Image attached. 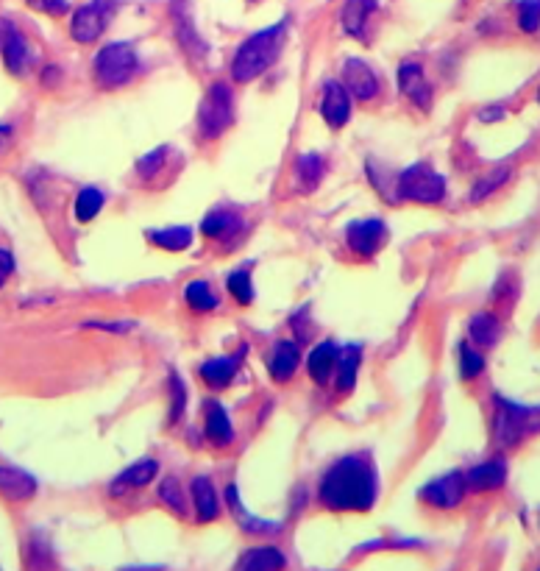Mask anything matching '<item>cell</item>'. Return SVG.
<instances>
[{
  "label": "cell",
  "mask_w": 540,
  "mask_h": 571,
  "mask_svg": "<svg viewBox=\"0 0 540 571\" xmlns=\"http://www.w3.org/2000/svg\"><path fill=\"white\" fill-rule=\"evenodd\" d=\"M379 494V480L371 455H346L326 468L318 485V499L335 513H365Z\"/></svg>",
  "instance_id": "1"
},
{
  "label": "cell",
  "mask_w": 540,
  "mask_h": 571,
  "mask_svg": "<svg viewBox=\"0 0 540 571\" xmlns=\"http://www.w3.org/2000/svg\"><path fill=\"white\" fill-rule=\"evenodd\" d=\"M284 42H287V20H279L276 26H268L251 34L245 39L243 45L237 48L232 62V78L237 84H248L259 78L265 70H268L279 53H282Z\"/></svg>",
  "instance_id": "2"
},
{
  "label": "cell",
  "mask_w": 540,
  "mask_h": 571,
  "mask_svg": "<svg viewBox=\"0 0 540 571\" xmlns=\"http://www.w3.org/2000/svg\"><path fill=\"white\" fill-rule=\"evenodd\" d=\"M529 435H540V404L527 407L502 393L493 396V438L499 446H518Z\"/></svg>",
  "instance_id": "3"
},
{
  "label": "cell",
  "mask_w": 540,
  "mask_h": 571,
  "mask_svg": "<svg viewBox=\"0 0 540 571\" xmlns=\"http://www.w3.org/2000/svg\"><path fill=\"white\" fill-rule=\"evenodd\" d=\"M137 67H140V59L131 42H109L92 59V78L101 90H117L129 84Z\"/></svg>",
  "instance_id": "4"
},
{
  "label": "cell",
  "mask_w": 540,
  "mask_h": 571,
  "mask_svg": "<svg viewBox=\"0 0 540 571\" xmlns=\"http://www.w3.org/2000/svg\"><path fill=\"white\" fill-rule=\"evenodd\" d=\"M234 123V92L226 81H215L198 106V134L204 140H218Z\"/></svg>",
  "instance_id": "5"
},
{
  "label": "cell",
  "mask_w": 540,
  "mask_h": 571,
  "mask_svg": "<svg viewBox=\"0 0 540 571\" xmlns=\"http://www.w3.org/2000/svg\"><path fill=\"white\" fill-rule=\"evenodd\" d=\"M396 193L404 201H415V204H440L443 195H446V179L432 165L415 162V165L399 173Z\"/></svg>",
  "instance_id": "6"
},
{
  "label": "cell",
  "mask_w": 540,
  "mask_h": 571,
  "mask_svg": "<svg viewBox=\"0 0 540 571\" xmlns=\"http://www.w3.org/2000/svg\"><path fill=\"white\" fill-rule=\"evenodd\" d=\"M117 9V0H90L84 3L81 9L73 12V20H70V34L81 45H90L95 39H101V34L109 26L112 14Z\"/></svg>",
  "instance_id": "7"
},
{
  "label": "cell",
  "mask_w": 540,
  "mask_h": 571,
  "mask_svg": "<svg viewBox=\"0 0 540 571\" xmlns=\"http://www.w3.org/2000/svg\"><path fill=\"white\" fill-rule=\"evenodd\" d=\"M468 494V485H465L463 471H449L438 480L426 482L424 488L418 491V499L426 502V505L438 507V510H454L460 505Z\"/></svg>",
  "instance_id": "8"
},
{
  "label": "cell",
  "mask_w": 540,
  "mask_h": 571,
  "mask_svg": "<svg viewBox=\"0 0 540 571\" xmlns=\"http://www.w3.org/2000/svg\"><path fill=\"white\" fill-rule=\"evenodd\" d=\"M0 56L12 76H23L31 67V45L9 17H0Z\"/></svg>",
  "instance_id": "9"
},
{
  "label": "cell",
  "mask_w": 540,
  "mask_h": 571,
  "mask_svg": "<svg viewBox=\"0 0 540 571\" xmlns=\"http://www.w3.org/2000/svg\"><path fill=\"white\" fill-rule=\"evenodd\" d=\"M387 226L379 218H362V221L348 223L346 243L357 257H376V251L385 246Z\"/></svg>",
  "instance_id": "10"
},
{
  "label": "cell",
  "mask_w": 540,
  "mask_h": 571,
  "mask_svg": "<svg viewBox=\"0 0 540 571\" xmlns=\"http://www.w3.org/2000/svg\"><path fill=\"white\" fill-rule=\"evenodd\" d=\"M321 117L329 129H343L351 117V92L340 81H326L321 98Z\"/></svg>",
  "instance_id": "11"
},
{
  "label": "cell",
  "mask_w": 540,
  "mask_h": 571,
  "mask_svg": "<svg viewBox=\"0 0 540 571\" xmlns=\"http://www.w3.org/2000/svg\"><path fill=\"white\" fill-rule=\"evenodd\" d=\"M504 482H507V460H504L502 455L490 457L485 463H479V466L465 471V485H468V491H474V494L499 491Z\"/></svg>",
  "instance_id": "12"
},
{
  "label": "cell",
  "mask_w": 540,
  "mask_h": 571,
  "mask_svg": "<svg viewBox=\"0 0 540 571\" xmlns=\"http://www.w3.org/2000/svg\"><path fill=\"white\" fill-rule=\"evenodd\" d=\"M343 84L351 92V98H357L362 104H368L379 95V78L373 73V67L362 59H348L346 70H343Z\"/></svg>",
  "instance_id": "13"
},
{
  "label": "cell",
  "mask_w": 540,
  "mask_h": 571,
  "mask_svg": "<svg viewBox=\"0 0 540 571\" xmlns=\"http://www.w3.org/2000/svg\"><path fill=\"white\" fill-rule=\"evenodd\" d=\"M173 28H176V37H179V45L184 48V53H190L193 59H204L206 56V42L201 39V34L195 31L193 14L187 9V0H173Z\"/></svg>",
  "instance_id": "14"
},
{
  "label": "cell",
  "mask_w": 540,
  "mask_h": 571,
  "mask_svg": "<svg viewBox=\"0 0 540 571\" xmlns=\"http://www.w3.org/2000/svg\"><path fill=\"white\" fill-rule=\"evenodd\" d=\"M39 491L37 477L28 474L26 468L0 466V496L6 502H28Z\"/></svg>",
  "instance_id": "15"
},
{
  "label": "cell",
  "mask_w": 540,
  "mask_h": 571,
  "mask_svg": "<svg viewBox=\"0 0 540 571\" xmlns=\"http://www.w3.org/2000/svg\"><path fill=\"white\" fill-rule=\"evenodd\" d=\"M156 474H159V463L151 460V457H145V460H137V463H131L126 471H120L112 485H109V496H126L129 491H140L145 485H151L156 480Z\"/></svg>",
  "instance_id": "16"
},
{
  "label": "cell",
  "mask_w": 540,
  "mask_h": 571,
  "mask_svg": "<svg viewBox=\"0 0 540 571\" xmlns=\"http://www.w3.org/2000/svg\"><path fill=\"white\" fill-rule=\"evenodd\" d=\"M298 363H301V343L298 340H279L270 349L268 360H265L273 382H287V379L296 374Z\"/></svg>",
  "instance_id": "17"
},
{
  "label": "cell",
  "mask_w": 540,
  "mask_h": 571,
  "mask_svg": "<svg viewBox=\"0 0 540 571\" xmlns=\"http://www.w3.org/2000/svg\"><path fill=\"white\" fill-rule=\"evenodd\" d=\"M399 90L401 95H407L412 104L418 109H429L432 106V87L424 76V67L415 62H401L399 67Z\"/></svg>",
  "instance_id": "18"
},
{
  "label": "cell",
  "mask_w": 540,
  "mask_h": 571,
  "mask_svg": "<svg viewBox=\"0 0 540 571\" xmlns=\"http://www.w3.org/2000/svg\"><path fill=\"white\" fill-rule=\"evenodd\" d=\"M204 429L206 438L212 441V446H232L234 441V429L232 421H229V413L226 407L215 399H206L204 402Z\"/></svg>",
  "instance_id": "19"
},
{
  "label": "cell",
  "mask_w": 540,
  "mask_h": 571,
  "mask_svg": "<svg viewBox=\"0 0 540 571\" xmlns=\"http://www.w3.org/2000/svg\"><path fill=\"white\" fill-rule=\"evenodd\" d=\"M337 360H340V346H337V343H332V340H323V343H318L315 349L309 351V357H307V371H309V377H312V382L326 385L329 379L335 377Z\"/></svg>",
  "instance_id": "20"
},
{
  "label": "cell",
  "mask_w": 540,
  "mask_h": 571,
  "mask_svg": "<svg viewBox=\"0 0 540 571\" xmlns=\"http://www.w3.org/2000/svg\"><path fill=\"white\" fill-rule=\"evenodd\" d=\"M240 363H243V351H237L232 357H212V360L198 365V374L209 388H226L234 374L240 371Z\"/></svg>",
  "instance_id": "21"
},
{
  "label": "cell",
  "mask_w": 540,
  "mask_h": 571,
  "mask_svg": "<svg viewBox=\"0 0 540 571\" xmlns=\"http://www.w3.org/2000/svg\"><path fill=\"white\" fill-rule=\"evenodd\" d=\"M226 505H229V510L234 513V519L240 521V527H243L245 533L273 535V533H279V527H282V524H276V521L257 519L254 513H248V510H245V505H243V499H240V491H237V485H229V488H226Z\"/></svg>",
  "instance_id": "22"
},
{
  "label": "cell",
  "mask_w": 540,
  "mask_h": 571,
  "mask_svg": "<svg viewBox=\"0 0 540 571\" xmlns=\"http://www.w3.org/2000/svg\"><path fill=\"white\" fill-rule=\"evenodd\" d=\"M287 566L282 549L276 546H254V549H245L234 571H282Z\"/></svg>",
  "instance_id": "23"
},
{
  "label": "cell",
  "mask_w": 540,
  "mask_h": 571,
  "mask_svg": "<svg viewBox=\"0 0 540 571\" xmlns=\"http://www.w3.org/2000/svg\"><path fill=\"white\" fill-rule=\"evenodd\" d=\"M468 335H471V343L476 349H493L504 335L502 321L493 312H476L468 321Z\"/></svg>",
  "instance_id": "24"
},
{
  "label": "cell",
  "mask_w": 540,
  "mask_h": 571,
  "mask_svg": "<svg viewBox=\"0 0 540 571\" xmlns=\"http://www.w3.org/2000/svg\"><path fill=\"white\" fill-rule=\"evenodd\" d=\"M190 494H193L195 516H198L201 524L218 519L220 502H218V494H215V485H212L209 477H195L193 485H190Z\"/></svg>",
  "instance_id": "25"
},
{
  "label": "cell",
  "mask_w": 540,
  "mask_h": 571,
  "mask_svg": "<svg viewBox=\"0 0 540 571\" xmlns=\"http://www.w3.org/2000/svg\"><path fill=\"white\" fill-rule=\"evenodd\" d=\"M379 9V0H346L343 12H340V23L346 28V34L351 37H362L365 26L371 20V14Z\"/></svg>",
  "instance_id": "26"
},
{
  "label": "cell",
  "mask_w": 540,
  "mask_h": 571,
  "mask_svg": "<svg viewBox=\"0 0 540 571\" xmlns=\"http://www.w3.org/2000/svg\"><path fill=\"white\" fill-rule=\"evenodd\" d=\"M240 226H243V218H240L234 209L220 207L212 209L204 221H201V232H204V237H209V240H223V237H232L234 232H240Z\"/></svg>",
  "instance_id": "27"
},
{
  "label": "cell",
  "mask_w": 540,
  "mask_h": 571,
  "mask_svg": "<svg viewBox=\"0 0 540 571\" xmlns=\"http://www.w3.org/2000/svg\"><path fill=\"white\" fill-rule=\"evenodd\" d=\"M323 173H326V159L321 154H301L296 159V179L304 193L318 190V184L323 182Z\"/></svg>",
  "instance_id": "28"
},
{
  "label": "cell",
  "mask_w": 540,
  "mask_h": 571,
  "mask_svg": "<svg viewBox=\"0 0 540 571\" xmlns=\"http://www.w3.org/2000/svg\"><path fill=\"white\" fill-rule=\"evenodd\" d=\"M362 351L357 346H346L340 349V360H337V393H351L357 385V371H360Z\"/></svg>",
  "instance_id": "29"
},
{
  "label": "cell",
  "mask_w": 540,
  "mask_h": 571,
  "mask_svg": "<svg viewBox=\"0 0 540 571\" xmlns=\"http://www.w3.org/2000/svg\"><path fill=\"white\" fill-rule=\"evenodd\" d=\"M510 176H513V170L507 168V165L488 170V173H485V176H482V179H479V182L471 187V193H468V201H471V204H482L485 198H490V195L499 193L504 184L510 182Z\"/></svg>",
  "instance_id": "30"
},
{
  "label": "cell",
  "mask_w": 540,
  "mask_h": 571,
  "mask_svg": "<svg viewBox=\"0 0 540 571\" xmlns=\"http://www.w3.org/2000/svg\"><path fill=\"white\" fill-rule=\"evenodd\" d=\"M26 571H53L51 541L42 533H34L26 541Z\"/></svg>",
  "instance_id": "31"
},
{
  "label": "cell",
  "mask_w": 540,
  "mask_h": 571,
  "mask_svg": "<svg viewBox=\"0 0 540 571\" xmlns=\"http://www.w3.org/2000/svg\"><path fill=\"white\" fill-rule=\"evenodd\" d=\"M148 240L156 248H165V251H184V248L193 246V229L187 226H170V229H151Z\"/></svg>",
  "instance_id": "32"
},
{
  "label": "cell",
  "mask_w": 540,
  "mask_h": 571,
  "mask_svg": "<svg viewBox=\"0 0 540 571\" xmlns=\"http://www.w3.org/2000/svg\"><path fill=\"white\" fill-rule=\"evenodd\" d=\"M103 204H106V198H103V193L98 187H84V190L76 195V204H73V209H76V221L78 223L95 221V218L101 215Z\"/></svg>",
  "instance_id": "33"
},
{
  "label": "cell",
  "mask_w": 540,
  "mask_h": 571,
  "mask_svg": "<svg viewBox=\"0 0 540 571\" xmlns=\"http://www.w3.org/2000/svg\"><path fill=\"white\" fill-rule=\"evenodd\" d=\"M184 299H187V304H190L195 312H212L218 307V296H215V290H212L209 282H204V279L190 282L187 290H184Z\"/></svg>",
  "instance_id": "34"
},
{
  "label": "cell",
  "mask_w": 540,
  "mask_h": 571,
  "mask_svg": "<svg viewBox=\"0 0 540 571\" xmlns=\"http://www.w3.org/2000/svg\"><path fill=\"white\" fill-rule=\"evenodd\" d=\"M226 287H229V293L234 296L237 304H251L254 301V282H251V268L245 265V268H237L226 276Z\"/></svg>",
  "instance_id": "35"
},
{
  "label": "cell",
  "mask_w": 540,
  "mask_h": 571,
  "mask_svg": "<svg viewBox=\"0 0 540 571\" xmlns=\"http://www.w3.org/2000/svg\"><path fill=\"white\" fill-rule=\"evenodd\" d=\"M457 360H460V377L463 379H476L485 371V357L474 343H460L457 346Z\"/></svg>",
  "instance_id": "36"
},
{
  "label": "cell",
  "mask_w": 540,
  "mask_h": 571,
  "mask_svg": "<svg viewBox=\"0 0 540 571\" xmlns=\"http://www.w3.org/2000/svg\"><path fill=\"white\" fill-rule=\"evenodd\" d=\"M159 502L165 507H170L176 516H184L187 513V502H184V488L176 477H165L162 485H159Z\"/></svg>",
  "instance_id": "37"
},
{
  "label": "cell",
  "mask_w": 540,
  "mask_h": 571,
  "mask_svg": "<svg viewBox=\"0 0 540 571\" xmlns=\"http://www.w3.org/2000/svg\"><path fill=\"white\" fill-rule=\"evenodd\" d=\"M168 390H170V424H176L184 413V407H187V388H184V382H181L179 374H170L168 379Z\"/></svg>",
  "instance_id": "38"
},
{
  "label": "cell",
  "mask_w": 540,
  "mask_h": 571,
  "mask_svg": "<svg viewBox=\"0 0 540 571\" xmlns=\"http://www.w3.org/2000/svg\"><path fill=\"white\" fill-rule=\"evenodd\" d=\"M518 26L524 34H535L540 28V0H518Z\"/></svg>",
  "instance_id": "39"
},
{
  "label": "cell",
  "mask_w": 540,
  "mask_h": 571,
  "mask_svg": "<svg viewBox=\"0 0 540 571\" xmlns=\"http://www.w3.org/2000/svg\"><path fill=\"white\" fill-rule=\"evenodd\" d=\"M168 154H170V148L168 145H162V148H154L151 154L142 156L140 162H137L140 176H145V179H148V176H156L159 170L165 168V159H168Z\"/></svg>",
  "instance_id": "40"
},
{
  "label": "cell",
  "mask_w": 540,
  "mask_h": 571,
  "mask_svg": "<svg viewBox=\"0 0 540 571\" xmlns=\"http://www.w3.org/2000/svg\"><path fill=\"white\" fill-rule=\"evenodd\" d=\"M26 3L34 12L51 14V17H62L70 12V0H26Z\"/></svg>",
  "instance_id": "41"
},
{
  "label": "cell",
  "mask_w": 540,
  "mask_h": 571,
  "mask_svg": "<svg viewBox=\"0 0 540 571\" xmlns=\"http://www.w3.org/2000/svg\"><path fill=\"white\" fill-rule=\"evenodd\" d=\"M14 273V254L9 248L0 246V287L6 285V279Z\"/></svg>",
  "instance_id": "42"
},
{
  "label": "cell",
  "mask_w": 540,
  "mask_h": 571,
  "mask_svg": "<svg viewBox=\"0 0 540 571\" xmlns=\"http://www.w3.org/2000/svg\"><path fill=\"white\" fill-rule=\"evenodd\" d=\"M502 117H504V109L499 104L485 106V109L479 112V120H482V123H493V120H502Z\"/></svg>",
  "instance_id": "43"
},
{
  "label": "cell",
  "mask_w": 540,
  "mask_h": 571,
  "mask_svg": "<svg viewBox=\"0 0 540 571\" xmlns=\"http://www.w3.org/2000/svg\"><path fill=\"white\" fill-rule=\"evenodd\" d=\"M14 137V129L12 126H6V123H0V154L9 148V143H12Z\"/></svg>",
  "instance_id": "44"
},
{
  "label": "cell",
  "mask_w": 540,
  "mask_h": 571,
  "mask_svg": "<svg viewBox=\"0 0 540 571\" xmlns=\"http://www.w3.org/2000/svg\"><path fill=\"white\" fill-rule=\"evenodd\" d=\"M538 104H540V90H538Z\"/></svg>",
  "instance_id": "45"
},
{
  "label": "cell",
  "mask_w": 540,
  "mask_h": 571,
  "mask_svg": "<svg viewBox=\"0 0 540 571\" xmlns=\"http://www.w3.org/2000/svg\"><path fill=\"white\" fill-rule=\"evenodd\" d=\"M538 571H540V569H538Z\"/></svg>",
  "instance_id": "46"
}]
</instances>
